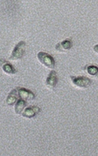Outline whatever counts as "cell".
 Listing matches in <instances>:
<instances>
[{"label": "cell", "instance_id": "cell-10", "mask_svg": "<svg viewBox=\"0 0 98 156\" xmlns=\"http://www.w3.org/2000/svg\"><path fill=\"white\" fill-rule=\"evenodd\" d=\"M26 107V101L22 98H19L14 105V112L16 115H21Z\"/></svg>", "mask_w": 98, "mask_h": 156}, {"label": "cell", "instance_id": "cell-7", "mask_svg": "<svg viewBox=\"0 0 98 156\" xmlns=\"http://www.w3.org/2000/svg\"><path fill=\"white\" fill-rule=\"evenodd\" d=\"M18 95H19L20 98L25 100V101H30V100H34L35 98V94L34 93L31 92L29 90H27L24 87H17V88Z\"/></svg>", "mask_w": 98, "mask_h": 156}, {"label": "cell", "instance_id": "cell-5", "mask_svg": "<svg viewBox=\"0 0 98 156\" xmlns=\"http://www.w3.org/2000/svg\"><path fill=\"white\" fill-rule=\"evenodd\" d=\"M73 47V42L71 39L68 38L59 42L55 46V51L57 53H67Z\"/></svg>", "mask_w": 98, "mask_h": 156}, {"label": "cell", "instance_id": "cell-6", "mask_svg": "<svg viewBox=\"0 0 98 156\" xmlns=\"http://www.w3.org/2000/svg\"><path fill=\"white\" fill-rule=\"evenodd\" d=\"M41 109L37 106H29L25 107V109L21 113V116L24 119H33L40 113Z\"/></svg>", "mask_w": 98, "mask_h": 156}, {"label": "cell", "instance_id": "cell-2", "mask_svg": "<svg viewBox=\"0 0 98 156\" xmlns=\"http://www.w3.org/2000/svg\"><path fill=\"white\" fill-rule=\"evenodd\" d=\"M26 50V42L24 41H21L16 44V46L12 51L11 55L8 57L10 61H19L24 57Z\"/></svg>", "mask_w": 98, "mask_h": 156}, {"label": "cell", "instance_id": "cell-3", "mask_svg": "<svg viewBox=\"0 0 98 156\" xmlns=\"http://www.w3.org/2000/svg\"><path fill=\"white\" fill-rule=\"evenodd\" d=\"M37 58L43 67L48 68L50 70H54V68L56 67V63H55L54 58L50 54L40 51L37 54Z\"/></svg>", "mask_w": 98, "mask_h": 156}, {"label": "cell", "instance_id": "cell-8", "mask_svg": "<svg viewBox=\"0 0 98 156\" xmlns=\"http://www.w3.org/2000/svg\"><path fill=\"white\" fill-rule=\"evenodd\" d=\"M1 68H2L3 73L7 74V75L12 76L17 73V70L15 69L14 67L7 61H1Z\"/></svg>", "mask_w": 98, "mask_h": 156}, {"label": "cell", "instance_id": "cell-4", "mask_svg": "<svg viewBox=\"0 0 98 156\" xmlns=\"http://www.w3.org/2000/svg\"><path fill=\"white\" fill-rule=\"evenodd\" d=\"M57 83H58L57 73L54 70H51V72L48 73V75L47 76L46 80H45V86L48 90H53L56 87Z\"/></svg>", "mask_w": 98, "mask_h": 156}, {"label": "cell", "instance_id": "cell-12", "mask_svg": "<svg viewBox=\"0 0 98 156\" xmlns=\"http://www.w3.org/2000/svg\"><path fill=\"white\" fill-rule=\"evenodd\" d=\"M92 50L96 55H98V44H96V45H95V46H93Z\"/></svg>", "mask_w": 98, "mask_h": 156}, {"label": "cell", "instance_id": "cell-1", "mask_svg": "<svg viewBox=\"0 0 98 156\" xmlns=\"http://www.w3.org/2000/svg\"><path fill=\"white\" fill-rule=\"evenodd\" d=\"M70 81L74 87L78 89V90H86L90 87L92 83L91 79L87 76H70Z\"/></svg>", "mask_w": 98, "mask_h": 156}, {"label": "cell", "instance_id": "cell-9", "mask_svg": "<svg viewBox=\"0 0 98 156\" xmlns=\"http://www.w3.org/2000/svg\"><path fill=\"white\" fill-rule=\"evenodd\" d=\"M18 96L19 95H18V92H17V89L12 90L7 96V98H6V101H5L6 105L9 106V107H12V106L16 104V102L18 100V98H17Z\"/></svg>", "mask_w": 98, "mask_h": 156}, {"label": "cell", "instance_id": "cell-11", "mask_svg": "<svg viewBox=\"0 0 98 156\" xmlns=\"http://www.w3.org/2000/svg\"><path fill=\"white\" fill-rule=\"evenodd\" d=\"M83 69L86 71V73H88V75L92 76V77L96 78L98 79V67L93 64H89V65H86Z\"/></svg>", "mask_w": 98, "mask_h": 156}]
</instances>
